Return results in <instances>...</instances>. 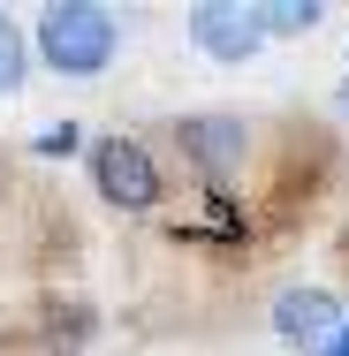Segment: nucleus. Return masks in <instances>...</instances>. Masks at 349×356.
<instances>
[{
	"label": "nucleus",
	"instance_id": "obj_10",
	"mask_svg": "<svg viewBox=\"0 0 349 356\" xmlns=\"http://www.w3.org/2000/svg\"><path fill=\"white\" fill-rule=\"evenodd\" d=\"M334 106H342V122H349V83H342V91H334Z\"/></svg>",
	"mask_w": 349,
	"mask_h": 356
},
{
	"label": "nucleus",
	"instance_id": "obj_6",
	"mask_svg": "<svg viewBox=\"0 0 349 356\" xmlns=\"http://www.w3.org/2000/svg\"><path fill=\"white\" fill-rule=\"evenodd\" d=\"M319 0H266L258 8V23H266V38H304V31H319Z\"/></svg>",
	"mask_w": 349,
	"mask_h": 356
},
{
	"label": "nucleus",
	"instance_id": "obj_5",
	"mask_svg": "<svg viewBox=\"0 0 349 356\" xmlns=\"http://www.w3.org/2000/svg\"><path fill=\"white\" fill-rule=\"evenodd\" d=\"M334 326H342V303H334L327 288H281V296H274V334H281V341L319 349Z\"/></svg>",
	"mask_w": 349,
	"mask_h": 356
},
{
	"label": "nucleus",
	"instance_id": "obj_9",
	"mask_svg": "<svg viewBox=\"0 0 349 356\" xmlns=\"http://www.w3.org/2000/svg\"><path fill=\"white\" fill-rule=\"evenodd\" d=\"M319 356H349V311H342V326H334V334L319 341Z\"/></svg>",
	"mask_w": 349,
	"mask_h": 356
},
{
	"label": "nucleus",
	"instance_id": "obj_7",
	"mask_svg": "<svg viewBox=\"0 0 349 356\" xmlns=\"http://www.w3.org/2000/svg\"><path fill=\"white\" fill-rule=\"evenodd\" d=\"M23 83V31L0 15V91H15Z\"/></svg>",
	"mask_w": 349,
	"mask_h": 356
},
{
	"label": "nucleus",
	"instance_id": "obj_4",
	"mask_svg": "<svg viewBox=\"0 0 349 356\" xmlns=\"http://www.w3.org/2000/svg\"><path fill=\"white\" fill-rule=\"evenodd\" d=\"M190 38L205 46L212 61H251V54L266 46V23H258V8H243V0H205V8H190Z\"/></svg>",
	"mask_w": 349,
	"mask_h": 356
},
{
	"label": "nucleus",
	"instance_id": "obj_1",
	"mask_svg": "<svg viewBox=\"0 0 349 356\" xmlns=\"http://www.w3.org/2000/svg\"><path fill=\"white\" fill-rule=\"evenodd\" d=\"M114 38H122V23H114V8H99V0H54V8L38 15V54L61 76H99L114 61Z\"/></svg>",
	"mask_w": 349,
	"mask_h": 356
},
{
	"label": "nucleus",
	"instance_id": "obj_3",
	"mask_svg": "<svg viewBox=\"0 0 349 356\" xmlns=\"http://www.w3.org/2000/svg\"><path fill=\"white\" fill-rule=\"evenodd\" d=\"M175 144L190 152V167H198L205 182H228V175L243 167V152H251V129H243L235 114H190V122H175Z\"/></svg>",
	"mask_w": 349,
	"mask_h": 356
},
{
	"label": "nucleus",
	"instance_id": "obj_2",
	"mask_svg": "<svg viewBox=\"0 0 349 356\" xmlns=\"http://www.w3.org/2000/svg\"><path fill=\"white\" fill-rule=\"evenodd\" d=\"M91 182H99V197L122 205V213L160 205V167H152V152L130 144V137H99L91 144Z\"/></svg>",
	"mask_w": 349,
	"mask_h": 356
},
{
	"label": "nucleus",
	"instance_id": "obj_8",
	"mask_svg": "<svg viewBox=\"0 0 349 356\" xmlns=\"http://www.w3.org/2000/svg\"><path fill=\"white\" fill-rule=\"evenodd\" d=\"M76 144H84V137H76V122H54V129L38 137V152H46V159H69Z\"/></svg>",
	"mask_w": 349,
	"mask_h": 356
}]
</instances>
